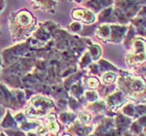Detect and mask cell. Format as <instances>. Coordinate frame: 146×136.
I'll use <instances>...</instances> for the list:
<instances>
[{
	"instance_id": "1",
	"label": "cell",
	"mask_w": 146,
	"mask_h": 136,
	"mask_svg": "<svg viewBox=\"0 0 146 136\" xmlns=\"http://www.w3.org/2000/svg\"><path fill=\"white\" fill-rule=\"evenodd\" d=\"M52 106V103L49 100L45 99V98H41V97H36L35 99H33L31 104V107L28 109V113L31 115H43L45 114V112L43 111V108L44 110L50 108Z\"/></svg>"
},
{
	"instance_id": "2",
	"label": "cell",
	"mask_w": 146,
	"mask_h": 136,
	"mask_svg": "<svg viewBox=\"0 0 146 136\" xmlns=\"http://www.w3.org/2000/svg\"><path fill=\"white\" fill-rule=\"evenodd\" d=\"M136 52L133 55V64H137V62H142L146 59V45L142 39H137L134 43Z\"/></svg>"
},
{
	"instance_id": "3",
	"label": "cell",
	"mask_w": 146,
	"mask_h": 136,
	"mask_svg": "<svg viewBox=\"0 0 146 136\" xmlns=\"http://www.w3.org/2000/svg\"><path fill=\"white\" fill-rule=\"evenodd\" d=\"M72 17L76 20H82L85 23H91L94 21V15L91 12L84 11V9H75L72 12Z\"/></svg>"
},
{
	"instance_id": "4",
	"label": "cell",
	"mask_w": 146,
	"mask_h": 136,
	"mask_svg": "<svg viewBox=\"0 0 146 136\" xmlns=\"http://www.w3.org/2000/svg\"><path fill=\"white\" fill-rule=\"evenodd\" d=\"M33 17L29 12H19L17 17H16V22H17V24L20 25V26H29V25L33 23Z\"/></svg>"
},
{
	"instance_id": "5",
	"label": "cell",
	"mask_w": 146,
	"mask_h": 136,
	"mask_svg": "<svg viewBox=\"0 0 146 136\" xmlns=\"http://www.w3.org/2000/svg\"><path fill=\"white\" fill-rule=\"evenodd\" d=\"M48 126H49V129H50L52 132H54V133L58 132V124H56V122H55V120H54V116H50V118H49Z\"/></svg>"
},
{
	"instance_id": "6",
	"label": "cell",
	"mask_w": 146,
	"mask_h": 136,
	"mask_svg": "<svg viewBox=\"0 0 146 136\" xmlns=\"http://www.w3.org/2000/svg\"><path fill=\"white\" fill-rule=\"evenodd\" d=\"M115 74L114 73H107L104 75V81L106 83H112L114 80H115Z\"/></svg>"
},
{
	"instance_id": "7",
	"label": "cell",
	"mask_w": 146,
	"mask_h": 136,
	"mask_svg": "<svg viewBox=\"0 0 146 136\" xmlns=\"http://www.w3.org/2000/svg\"><path fill=\"white\" fill-rule=\"evenodd\" d=\"M88 85H89V86H90L91 88L97 87V86H98V81H97V79H94V78L89 79V80H88Z\"/></svg>"
},
{
	"instance_id": "8",
	"label": "cell",
	"mask_w": 146,
	"mask_h": 136,
	"mask_svg": "<svg viewBox=\"0 0 146 136\" xmlns=\"http://www.w3.org/2000/svg\"><path fill=\"white\" fill-rule=\"evenodd\" d=\"M80 120H82V122H88L89 121V115L87 114V113H80Z\"/></svg>"
},
{
	"instance_id": "9",
	"label": "cell",
	"mask_w": 146,
	"mask_h": 136,
	"mask_svg": "<svg viewBox=\"0 0 146 136\" xmlns=\"http://www.w3.org/2000/svg\"><path fill=\"white\" fill-rule=\"evenodd\" d=\"M141 123H142V124H145V123H146V118H142V120H141Z\"/></svg>"
}]
</instances>
